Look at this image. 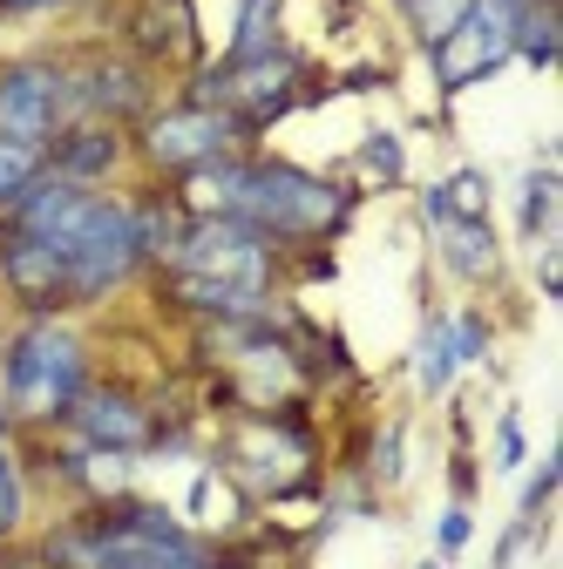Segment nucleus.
I'll return each mask as SVG.
<instances>
[{"instance_id":"f257e3e1","label":"nucleus","mask_w":563,"mask_h":569,"mask_svg":"<svg viewBox=\"0 0 563 569\" xmlns=\"http://www.w3.org/2000/svg\"><path fill=\"white\" fill-rule=\"evenodd\" d=\"M523 14H530V0H468V8L435 34V82L468 89L482 76H496V68L516 54Z\"/></svg>"},{"instance_id":"f03ea898","label":"nucleus","mask_w":563,"mask_h":569,"mask_svg":"<svg viewBox=\"0 0 563 569\" xmlns=\"http://www.w3.org/2000/svg\"><path fill=\"white\" fill-rule=\"evenodd\" d=\"M82 393V346L68 326L41 319L8 346V400L21 413H68Z\"/></svg>"},{"instance_id":"7ed1b4c3","label":"nucleus","mask_w":563,"mask_h":569,"mask_svg":"<svg viewBox=\"0 0 563 569\" xmlns=\"http://www.w3.org/2000/svg\"><path fill=\"white\" fill-rule=\"evenodd\" d=\"M170 258H177V278H190V284H225V292H245V299L265 292V271H271L265 231H251L238 218H197L170 244Z\"/></svg>"},{"instance_id":"20e7f679","label":"nucleus","mask_w":563,"mask_h":569,"mask_svg":"<svg viewBox=\"0 0 563 569\" xmlns=\"http://www.w3.org/2000/svg\"><path fill=\"white\" fill-rule=\"evenodd\" d=\"M144 251H150V244H144V210L96 197L82 238L68 244V292H76V299L109 292V284H122L136 264H144Z\"/></svg>"},{"instance_id":"39448f33","label":"nucleus","mask_w":563,"mask_h":569,"mask_svg":"<svg viewBox=\"0 0 563 569\" xmlns=\"http://www.w3.org/2000/svg\"><path fill=\"white\" fill-rule=\"evenodd\" d=\"M231 142H238V116L231 109H170V116L150 122V157L164 170H184V177L225 163Z\"/></svg>"},{"instance_id":"423d86ee","label":"nucleus","mask_w":563,"mask_h":569,"mask_svg":"<svg viewBox=\"0 0 563 569\" xmlns=\"http://www.w3.org/2000/svg\"><path fill=\"white\" fill-rule=\"evenodd\" d=\"M68 109V76L48 61H21L0 76V136L14 142H48Z\"/></svg>"},{"instance_id":"0eeeda50","label":"nucleus","mask_w":563,"mask_h":569,"mask_svg":"<svg viewBox=\"0 0 563 569\" xmlns=\"http://www.w3.org/2000/svg\"><path fill=\"white\" fill-rule=\"evenodd\" d=\"M293 82H299V61H293L286 48H265V54L225 61L218 76H210V89H218L231 109H245V116H271V109H286Z\"/></svg>"},{"instance_id":"6e6552de","label":"nucleus","mask_w":563,"mask_h":569,"mask_svg":"<svg viewBox=\"0 0 563 569\" xmlns=\"http://www.w3.org/2000/svg\"><path fill=\"white\" fill-rule=\"evenodd\" d=\"M68 420H76V435L89 448H102V455H136L150 441V413L136 407L129 393H76Z\"/></svg>"},{"instance_id":"1a4fd4ad","label":"nucleus","mask_w":563,"mask_h":569,"mask_svg":"<svg viewBox=\"0 0 563 569\" xmlns=\"http://www.w3.org/2000/svg\"><path fill=\"white\" fill-rule=\"evenodd\" d=\"M482 346H488V332H482V319H475V312L435 319V326H428V339H421V387L442 393L468 360H482Z\"/></svg>"},{"instance_id":"9d476101","label":"nucleus","mask_w":563,"mask_h":569,"mask_svg":"<svg viewBox=\"0 0 563 569\" xmlns=\"http://www.w3.org/2000/svg\"><path fill=\"white\" fill-rule=\"evenodd\" d=\"M428 224H435L442 258H448L455 278H496L503 244H496V231H488V218H455V210H435L428 203Z\"/></svg>"},{"instance_id":"9b49d317","label":"nucleus","mask_w":563,"mask_h":569,"mask_svg":"<svg viewBox=\"0 0 563 569\" xmlns=\"http://www.w3.org/2000/svg\"><path fill=\"white\" fill-rule=\"evenodd\" d=\"M299 468H306V448L293 435H278V427H251V435L238 441V475L251 488H286Z\"/></svg>"},{"instance_id":"f8f14e48","label":"nucleus","mask_w":563,"mask_h":569,"mask_svg":"<svg viewBox=\"0 0 563 569\" xmlns=\"http://www.w3.org/2000/svg\"><path fill=\"white\" fill-rule=\"evenodd\" d=\"M68 96L96 116H129V109H144V76H136L129 61H96L89 76L68 82Z\"/></svg>"},{"instance_id":"ddd939ff","label":"nucleus","mask_w":563,"mask_h":569,"mask_svg":"<svg viewBox=\"0 0 563 569\" xmlns=\"http://www.w3.org/2000/svg\"><path fill=\"white\" fill-rule=\"evenodd\" d=\"M8 278L21 284L28 299H61V292H68L61 251H48L41 238H21V231H8Z\"/></svg>"},{"instance_id":"4468645a","label":"nucleus","mask_w":563,"mask_h":569,"mask_svg":"<svg viewBox=\"0 0 563 569\" xmlns=\"http://www.w3.org/2000/svg\"><path fill=\"white\" fill-rule=\"evenodd\" d=\"M102 170H116V136L109 129H76V136H61V150H55V177L61 183H96Z\"/></svg>"},{"instance_id":"2eb2a0df","label":"nucleus","mask_w":563,"mask_h":569,"mask_svg":"<svg viewBox=\"0 0 563 569\" xmlns=\"http://www.w3.org/2000/svg\"><path fill=\"white\" fill-rule=\"evenodd\" d=\"M48 170L41 157V142H14V136H0V203H14L21 190H34Z\"/></svg>"},{"instance_id":"dca6fc26","label":"nucleus","mask_w":563,"mask_h":569,"mask_svg":"<svg viewBox=\"0 0 563 569\" xmlns=\"http://www.w3.org/2000/svg\"><path fill=\"white\" fill-rule=\"evenodd\" d=\"M271 21H278V0H245V21H238L231 61H245V54H265V48H278V41H271Z\"/></svg>"},{"instance_id":"f3484780","label":"nucleus","mask_w":563,"mask_h":569,"mask_svg":"<svg viewBox=\"0 0 563 569\" xmlns=\"http://www.w3.org/2000/svg\"><path fill=\"white\" fill-rule=\"evenodd\" d=\"M550 203H556V177H550V170H536V177H530V190H523V231H530V238H543V231H550Z\"/></svg>"},{"instance_id":"a211bd4d","label":"nucleus","mask_w":563,"mask_h":569,"mask_svg":"<svg viewBox=\"0 0 563 569\" xmlns=\"http://www.w3.org/2000/svg\"><path fill=\"white\" fill-rule=\"evenodd\" d=\"M14 522H21V468H14V455H0V536Z\"/></svg>"},{"instance_id":"6ab92c4d","label":"nucleus","mask_w":563,"mask_h":569,"mask_svg":"<svg viewBox=\"0 0 563 569\" xmlns=\"http://www.w3.org/2000/svg\"><path fill=\"white\" fill-rule=\"evenodd\" d=\"M407 8H414V21H421V34H428V41H435V34H442V28H448V21H455L462 8H468V0H407Z\"/></svg>"},{"instance_id":"aec40b11","label":"nucleus","mask_w":563,"mask_h":569,"mask_svg":"<svg viewBox=\"0 0 563 569\" xmlns=\"http://www.w3.org/2000/svg\"><path fill=\"white\" fill-rule=\"evenodd\" d=\"M496 461H503L510 475L523 468V420H516V413H503V427H496Z\"/></svg>"},{"instance_id":"412c9836","label":"nucleus","mask_w":563,"mask_h":569,"mask_svg":"<svg viewBox=\"0 0 563 569\" xmlns=\"http://www.w3.org/2000/svg\"><path fill=\"white\" fill-rule=\"evenodd\" d=\"M462 542H468V509H448L442 529H435V549L442 556H462Z\"/></svg>"},{"instance_id":"4be33fe9","label":"nucleus","mask_w":563,"mask_h":569,"mask_svg":"<svg viewBox=\"0 0 563 569\" xmlns=\"http://www.w3.org/2000/svg\"><path fill=\"white\" fill-rule=\"evenodd\" d=\"M367 170H374V177H401V142H394V136H374V142H367Z\"/></svg>"},{"instance_id":"5701e85b","label":"nucleus","mask_w":563,"mask_h":569,"mask_svg":"<svg viewBox=\"0 0 563 569\" xmlns=\"http://www.w3.org/2000/svg\"><path fill=\"white\" fill-rule=\"evenodd\" d=\"M374 468H381V481H394V475H401V427H387V435H381V455H374Z\"/></svg>"},{"instance_id":"b1692460","label":"nucleus","mask_w":563,"mask_h":569,"mask_svg":"<svg viewBox=\"0 0 563 569\" xmlns=\"http://www.w3.org/2000/svg\"><path fill=\"white\" fill-rule=\"evenodd\" d=\"M28 8H48V0H0V14H28Z\"/></svg>"},{"instance_id":"393cba45","label":"nucleus","mask_w":563,"mask_h":569,"mask_svg":"<svg viewBox=\"0 0 563 569\" xmlns=\"http://www.w3.org/2000/svg\"><path fill=\"white\" fill-rule=\"evenodd\" d=\"M0 427H8V407H0Z\"/></svg>"}]
</instances>
